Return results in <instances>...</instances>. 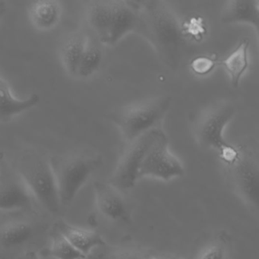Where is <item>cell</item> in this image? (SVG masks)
Returning a JSON list of instances; mask_svg holds the SVG:
<instances>
[{
	"mask_svg": "<svg viewBox=\"0 0 259 259\" xmlns=\"http://www.w3.org/2000/svg\"><path fill=\"white\" fill-rule=\"evenodd\" d=\"M33 200L29 189L19 174L3 176L0 172V211L28 208Z\"/></svg>",
	"mask_w": 259,
	"mask_h": 259,
	"instance_id": "obj_9",
	"label": "cell"
},
{
	"mask_svg": "<svg viewBox=\"0 0 259 259\" xmlns=\"http://www.w3.org/2000/svg\"><path fill=\"white\" fill-rule=\"evenodd\" d=\"M180 160L170 152L169 142L163 132L156 139L147 153L139 169V177H152L163 181L184 175Z\"/></svg>",
	"mask_w": 259,
	"mask_h": 259,
	"instance_id": "obj_7",
	"label": "cell"
},
{
	"mask_svg": "<svg viewBox=\"0 0 259 259\" xmlns=\"http://www.w3.org/2000/svg\"><path fill=\"white\" fill-rule=\"evenodd\" d=\"M62 206L72 204L81 188L101 164L99 157L57 156L50 160Z\"/></svg>",
	"mask_w": 259,
	"mask_h": 259,
	"instance_id": "obj_3",
	"label": "cell"
},
{
	"mask_svg": "<svg viewBox=\"0 0 259 259\" xmlns=\"http://www.w3.org/2000/svg\"><path fill=\"white\" fill-rule=\"evenodd\" d=\"M102 59L103 54L99 47L95 44L88 42L75 75L81 78H88L93 75L99 69Z\"/></svg>",
	"mask_w": 259,
	"mask_h": 259,
	"instance_id": "obj_20",
	"label": "cell"
},
{
	"mask_svg": "<svg viewBox=\"0 0 259 259\" xmlns=\"http://www.w3.org/2000/svg\"><path fill=\"white\" fill-rule=\"evenodd\" d=\"M48 254L55 259H85L86 256L76 249L58 230L51 237Z\"/></svg>",
	"mask_w": 259,
	"mask_h": 259,
	"instance_id": "obj_21",
	"label": "cell"
},
{
	"mask_svg": "<svg viewBox=\"0 0 259 259\" xmlns=\"http://www.w3.org/2000/svg\"><path fill=\"white\" fill-rule=\"evenodd\" d=\"M248 48L249 40L244 39L227 58L218 63V66H223L230 75L234 88L239 85L241 78L248 69Z\"/></svg>",
	"mask_w": 259,
	"mask_h": 259,
	"instance_id": "obj_18",
	"label": "cell"
},
{
	"mask_svg": "<svg viewBox=\"0 0 259 259\" xmlns=\"http://www.w3.org/2000/svg\"><path fill=\"white\" fill-rule=\"evenodd\" d=\"M28 16L36 28L48 31L54 28L60 21L61 7L54 0L34 1L28 7Z\"/></svg>",
	"mask_w": 259,
	"mask_h": 259,
	"instance_id": "obj_16",
	"label": "cell"
},
{
	"mask_svg": "<svg viewBox=\"0 0 259 259\" xmlns=\"http://www.w3.org/2000/svg\"><path fill=\"white\" fill-rule=\"evenodd\" d=\"M94 192L97 208L103 216L113 221H130L126 205L114 186L97 181L94 183Z\"/></svg>",
	"mask_w": 259,
	"mask_h": 259,
	"instance_id": "obj_10",
	"label": "cell"
},
{
	"mask_svg": "<svg viewBox=\"0 0 259 259\" xmlns=\"http://www.w3.org/2000/svg\"><path fill=\"white\" fill-rule=\"evenodd\" d=\"M171 104V97H157L119 107L109 113L108 118L119 127L125 142H130L149 130L160 128Z\"/></svg>",
	"mask_w": 259,
	"mask_h": 259,
	"instance_id": "obj_2",
	"label": "cell"
},
{
	"mask_svg": "<svg viewBox=\"0 0 259 259\" xmlns=\"http://www.w3.org/2000/svg\"><path fill=\"white\" fill-rule=\"evenodd\" d=\"M137 2L113 1L111 28L107 45H114L132 31H136L139 20Z\"/></svg>",
	"mask_w": 259,
	"mask_h": 259,
	"instance_id": "obj_11",
	"label": "cell"
},
{
	"mask_svg": "<svg viewBox=\"0 0 259 259\" xmlns=\"http://www.w3.org/2000/svg\"><path fill=\"white\" fill-rule=\"evenodd\" d=\"M139 254L133 251H114L101 253L96 259H142Z\"/></svg>",
	"mask_w": 259,
	"mask_h": 259,
	"instance_id": "obj_23",
	"label": "cell"
},
{
	"mask_svg": "<svg viewBox=\"0 0 259 259\" xmlns=\"http://www.w3.org/2000/svg\"><path fill=\"white\" fill-rule=\"evenodd\" d=\"M235 111L234 106L230 103L217 104L204 110L194 126L198 143L218 151L227 164H230L238 155V148L230 145L224 136V128L234 116Z\"/></svg>",
	"mask_w": 259,
	"mask_h": 259,
	"instance_id": "obj_5",
	"label": "cell"
},
{
	"mask_svg": "<svg viewBox=\"0 0 259 259\" xmlns=\"http://www.w3.org/2000/svg\"><path fill=\"white\" fill-rule=\"evenodd\" d=\"M113 16V1H96L88 10V21L101 43H108Z\"/></svg>",
	"mask_w": 259,
	"mask_h": 259,
	"instance_id": "obj_17",
	"label": "cell"
},
{
	"mask_svg": "<svg viewBox=\"0 0 259 259\" xmlns=\"http://www.w3.org/2000/svg\"><path fill=\"white\" fill-rule=\"evenodd\" d=\"M165 259H181V258H180V257H167V258H165Z\"/></svg>",
	"mask_w": 259,
	"mask_h": 259,
	"instance_id": "obj_28",
	"label": "cell"
},
{
	"mask_svg": "<svg viewBox=\"0 0 259 259\" xmlns=\"http://www.w3.org/2000/svg\"><path fill=\"white\" fill-rule=\"evenodd\" d=\"M7 12V6L4 2H0V19L4 17Z\"/></svg>",
	"mask_w": 259,
	"mask_h": 259,
	"instance_id": "obj_26",
	"label": "cell"
},
{
	"mask_svg": "<svg viewBox=\"0 0 259 259\" xmlns=\"http://www.w3.org/2000/svg\"><path fill=\"white\" fill-rule=\"evenodd\" d=\"M221 21L224 24H247L256 33L259 28L258 0H231L223 8Z\"/></svg>",
	"mask_w": 259,
	"mask_h": 259,
	"instance_id": "obj_12",
	"label": "cell"
},
{
	"mask_svg": "<svg viewBox=\"0 0 259 259\" xmlns=\"http://www.w3.org/2000/svg\"><path fill=\"white\" fill-rule=\"evenodd\" d=\"M18 259H40V257H39L38 254H37L36 251H31V250H29V251H25V253H24L22 255H21L20 257Z\"/></svg>",
	"mask_w": 259,
	"mask_h": 259,
	"instance_id": "obj_25",
	"label": "cell"
},
{
	"mask_svg": "<svg viewBox=\"0 0 259 259\" xmlns=\"http://www.w3.org/2000/svg\"><path fill=\"white\" fill-rule=\"evenodd\" d=\"M162 132L163 130L160 128H153L132 142H126L112 175L110 180L112 186L119 189L134 187L139 179L141 165Z\"/></svg>",
	"mask_w": 259,
	"mask_h": 259,
	"instance_id": "obj_6",
	"label": "cell"
},
{
	"mask_svg": "<svg viewBox=\"0 0 259 259\" xmlns=\"http://www.w3.org/2000/svg\"><path fill=\"white\" fill-rule=\"evenodd\" d=\"M2 159H3V155H2V154H1V153H0V164H1V161H2Z\"/></svg>",
	"mask_w": 259,
	"mask_h": 259,
	"instance_id": "obj_29",
	"label": "cell"
},
{
	"mask_svg": "<svg viewBox=\"0 0 259 259\" xmlns=\"http://www.w3.org/2000/svg\"><path fill=\"white\" fill-rule=\"evenodd\" d=\"M225 250L223 246L218 244L207 247L198 259H226Z\"/></svg>",
	"mask_w": 259,
	"mask_h": 259,
	"instance_id": "obj_24",
	"label": "cell"
},
{
	"mask_svg": "<svg viewBox=\"0 0 259 259\" xmlns=\"http://www.w3.org/2000/svg\"><path fill=\"white\" fill-rule=\"evenodd\" d=\"M218 63L219 60L216 57L201 55L195 57L190 62L189 67L195 75L204 76L210 74L217 66H218Z\"/></svg>",
	"mask_w": 259,
	"mask_h": 259,
	"instance_id": "obj_22",
	"label": "cell"
},
{
	"mask_svg": "<svg viewBox=\"0 0 259 259\" xmlns=\"http://www.w3.org/2000/svg\"><path fill=\"white\" fill-rule=\"evenodd\" d=\"M139 6L136 32L149 41L167 66L174 67L184 43L178 19L165 3L146 1L139 2Z\"/></svg>",
	"mask_w": 259,
	"mask_h": 259,
	"instance_id": "obj_1",
	"label": "cell"
},
{
	"mask_svg": "<svg viewBox=\"0 0 259 259\" xmlns=\"http://www.w3.org/2000/svg\"><path fill=\"white\" fill-rule=\"evenodd\" d=\"M226 259H228V258H227H227H226Z\"/></svg>",
	"mask_w": 259,
	"mask_h": 259,
	"instance_id": "obj_30",
	"label": "cell"
},
{
	"mask_svg": "<svg viewBox=\"0 0 259 259\" xmlns=\"http://www.w3.org/2000/svg\"><path fill=\"white\" fill-rule=\"evenodd\" d=\"M18 170L33 198L48 213H58L61 204L50 160L40 154L28 153L21 157Z\"/></svg>",
	"mask_w": 259,
	"mask_h": 259,
	"instance_id": "obj_4",
	"label": "cell"
},
{
	"mask_svg": "<svg viewBox=\"0 0 259 259\" xmlns=\"http://www.w3.org/2000/svg\"><path fill=\"white\" fill-rule=\"evenodd\" d=\"M56 227V230L86 257L95 248L105 245V241L101 235L93 230L72 225L62 220L58 221Z\"/></svg>",
	"mask_w": 259,
	"mask_h": 259,
	"instance_id": "obj_13",
	"label": "cell"
},
{
	"mask_svg": "<svg viewBox=\"0 0 259 259\" xmlns=\"http://www.w3.org/2000/svg\"><path fill=\"white\" fill-rule=\"evenodd\" d=\"M87 37L81 33H75L68 37L62 47V60L68 72L76 75L77 69L87 46Z\"/></svg>",
	"mask_w": 259,
	"mask_h": 259,
	"instance_id": "obj_19",
	"label": "cell"
},
{
	"mask_svg": "<svg viewBox=\"0 0 259 259\" xmlns=\"http://www.w3.org/2000/svg\"><path fill=\"white\" fill-rule=\"evenodd\" d=\"M230 166L235 188L242 199L251 207H257L259 200L258 163L251 151L238 148V155Z\"/></svg>",
	"mask_w": 259,
	"mask_h": 259,
	"instance_id": "obj_8",
	"label": "cell"
},
{
	"mask_svg": "<svg viewBox=\"0 0 259 259\" xmlns=\"http://www.w3.org/2000/svg\"><path fill=\"white\" fill-rule=\"evenodd\" d=\"M40 101V95L36 93L25 99H18L13 96L7 81L0 77V122H7L15 116L34 108Z\"/></svg>",
	"mask_w": 259,
	"mask_h": 259,
	"instance_id": "obj_15",
	"label": "cell"
},
{
	"mask_svg": "<svg viewBox=\"0 0 259 259\" xmlns=\"http://www.w3.org/2000/svg\"><path fill=\"white\" fill-rule=\"evenodd\" d=\"M142 259H160L156 256H148V257H143Z\"/></svg>",
	"mask_w": 259,
	"mask_h": 259,
	"instance_id": "obj_27",
	"label": "cell"
},
{
	"mask_svg": "<svg viewBox=\"0 0 259 259\" xmlns=\"http://www.w3.org/2000/svg\"><path fill=\"white\" fill-rule=\"evenodd\" d=\"M35 230L25 220H12L0 224V247L16 249L27 245L34 237Z\"/></svg>",
	"mask_w": 259,
	"mask_h": 259,
	"instance_id": "obj_14",
	"label": "cell"
}]
</instances>
